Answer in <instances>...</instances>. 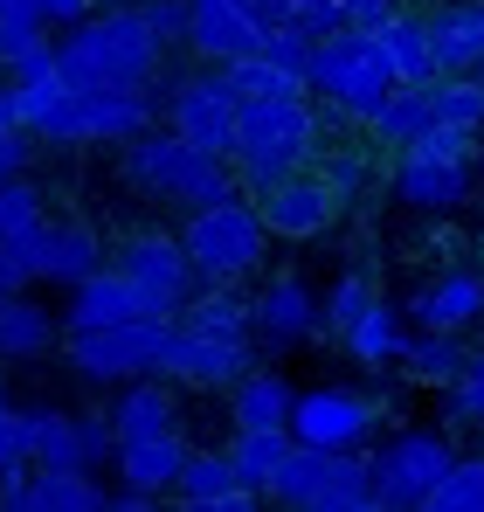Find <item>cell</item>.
<instances>
[{"mask_svg":"<svg viewBox=\"0 0 484 512\" xmlns=\"http://www.w3.org/2000/svg\"><path fill=\"white\" fill-rule=\"evenodd\" d=\"M56 70H63L70 90H97V84L146 90L153 70H160V35L146 28L139 0H132V7H104V14L90 7L77 21V35L56 49Z\"/></svg>","mask_w":484,"mask_h":512,"instance_id":"cell-1","label":"cell"},{"mask_svg":"<svg viewBox=\"0 0 484 512\" xmlns=\"http://www.w3.org/2000/svg\"><path fill=\"white\" fill-rule=\"evenodd\" d=\"M229 153H236L249 187L312 167V153H319V111L305 104V90H291V97H249L236 111V146Z\"/></svg>","mask_w":484,"mask_h":512,"instance_id":"cell-2","label":"cell"},{"mask_svg":"<svg viewBox=\"0 0 484 512\" xmlns=\"http://www.w3.org/2000/svg\"><path fill=\"white\" fill-rule=\"evenodd\" d=\"M125 173H132L146 194L180 201L187 215H194V208H215V201L236 194V180H229V167H222V153H201V146H187L180 132H132V146H125Z\"/></svg>","mask_w":484,"mask_h":512,"instance_id":"cell-3","label":"cell"},{"mask_svg":"<svg viewBox=\"0 0 484 512\" xmlns=\"http://www.w3.org/2000/svg\"><path fill=\"white\" fill-rule=\"evenodd\" d=\"M270 499L298 512H374V471L353 450H319V443H291L284 471L270 478Z\"/></svg>","mask_w":484,"mask_h":512,"instance_id":"cell-4","label":"cell"},{"mask_svg":"<svg viewBox=\"0 0 484 512\" xmlns=\"http://www.w3.org/2000/svg\"><path fill=\"white\" fill-rule=\"evenodd\" d=\"M395 84V70H388V56H381V42H374V28H360V21H346V28H332L312 42V70H305V90H325L339 111H353V118H367L381 97Z\"/></svg>","mask_w":484,"mask_h":512,"instance_id":"cell-5","label":"cell"},{"mask_svg":"<svg viewBox=\"0 0 484 512\" xmlns=\"http://www.w3.org/2000/svg\"><path fill=\"white\" fill-rule=\"evenodd\" d=\"M153 125V90L132 84H97V90H70L35 118V139H63V146H83V139H132Z\"/></svg>","mask_w":484,"mask_h":512,"instance_id":"cell-6","label":"cell"},{"mask_svg":"<svg viewBox=\"0 0 484 512\" xmlns=\"http://www.w3.org/2000/svg\"><path fill=\"white\" fill-rule=\"evenodd\" d=\"M180 250L194 263V277L236 284V277H249V270L263 263V222H256V208H242L236 194H229V201H215V208H194Z\"/></svg>","mask_w":484,"mask_h":512,"instance_id":"cell-7","label":"cell"},{"mask_svg":"<svg viewBox=\"0 0 484 512\" xmlns=\"http://www.w3.org/2000/svg\"><path fill=\"white\" fill-rule=\"evenodd\" d=\"M450 457L457 450L436 429H402L395 443H381V457H367V471H374V512H422L429 492H436V478L450 471Z\"/></svg>","mask_w":484,"mask_h":512,"instance_id":"cell-8","label":"cell"},{"mask_svg":"<svg viewBox=\"0 0 484 512\" xmlns=\"http://www.w3.org/2000/svg\"><path fill=\"white\" fill-rule=\"evenodd\" d=\"M166 333H173V319L139 312V319H118V326L70 333V360H77V374H90V381H132V374H153L160 367Z\"/></svg>","mask_w":484,"mask_h":512,"instance_id":"cell-9","label":"cell"},{"mask_svg":"<svg viewBox=\"0 0 484 512\" xmlns=\"http://www.w3.org/2000/svg\"><path fill=\"white\" fill-rule=\"evenodd\" d=\"M339 215V194L325 187V173H277V180H263L256 187V222H263V236H291V243H305V236H325V222Z\"/></svg>","mask_w":484,"mask_h":512,"instance_id":"cell-10","label":"cell"},{"mask_svg":"<svg viewBox=\"0 0 484 512\" xmlns=\"http://www.w3.org/2000/svg\"><path fill=\"white\" fill-rule=\"evenodd\" d=\"M381 423V409L353 388H312L291 402V443H319V450H360Z\"/></svg>","mask_w":484,"mask_h":512,"instance_id":"cell-11","label":"cell"},{"mask_svg":"<svg viewBox=\"0 0 484 512\" xmlns=\"http://www.w3.org/2000/svg\"><path fill=\"white\" fill-rule=\"evenodd\" d=\"M173 132L187 139V146H201V153H222L229 160V146H236V111L242 97L222 84V70H208V77H180L173 90Z\"/></svg>","mask_w":484,"mask_h":512,"instance_id":"cell-12","label":"cell"},{"mask_svg":"<svg viewBox=\"0 0 484 512\" xmlns=\"http://www.w3.org/2000/svg\"><path fill=\"white\" fill-rule=\"evenodd\" d=\"M7 250L21 256L28 277H49V284H77V277H90V270L104 263L97 236H90L83 222H49V215H42L28 236H14Z\"/></svg>","mask_w":484,"mask_h":512,"instance_id":"cell-13","label":"cell"},{"mask_svg":"<svg viewBox=\"0 0 484 512\" xmlns=\"http://www.w3.org/2000/svg\"><path fill=\"white\" fill-rule=\"evenodd\" d=\"M153 374H173V381H187V388H236L242 374H249V340H208V333L173 326Z\"/></svg>","mask_w":484,"mask_h":512,"instance_id":"cell-14","label":"cell"},{"mask_svg":"<svg viewBox=\"0 0 484 512\" xmlns=\"http://www.w3.org/2000/svg\"><path fill=\"white\" fill-rule=\"evenodd\" d=\"M118 270L139 284L146 312H160V319H173V312H180V298L194 291V263H187V250H180L173 236H132Z\"/></svg>","mask_w":484,"mask_h":512,"instance_id":"cell-15","label":"cell"},{"mask_svg":"<svg viewBox=\"0 0 484 512\" xmlns=\"http://www.w3.org/2000/svg\"><path fill=\"white\" fill-rule=\"evenodd\" d=\"M187 42L208 63H229L263 42V14H256V0H187Z\"/></svg>","mask_w":484,"mask_h":512,"instance_id":"cell-16","label":"cell"},{"mask_svg":"<svg viewBox=\"0 0 484 512\" xmlns=\"http://www.w3.org/2000/svg\"><path fill=\"white\" fill-rule=\"evenodd\" d=\"M249 333L270 346H291V340H312L319 333V298L305 277H270L263 298H249Z\"/></svg>","mask_w":484,"mask_h":512,"instance_id":"cell-17","label":"cell"},{"mask_svg":"<svg viewBox=\"0 0 484 512\" xmlns=\"http://www.w3.org/2000/svg\"><path fill=\"white\" fill-rule=\"evenodd\" d=\"M173 492H180V506H194V512H249L263 499V492H249L236 471H229V450H201V457L187 450Z\"/></svg>","mask_w":484,"mask_h":512,"instance_id":"cell-18","label":"cell"},{"mask_svg":"<svg viewBox=\"0 0 484 512\" xmlns=\"http://www.w3.org/2000/svg\"><path fill=\"white\" fill-rule=\"evenodd\" d=\"M408 312H415V326H429V333H464V326L484 319V277L478 270H443L436 284H422V291L408 298Z\"/></svg>","mask_w":484,"mask_h":512,"instance_id":"cell-19","label":"cell"},{"mask_svg":"<svg viewBox=\"0 0 484 512\" xmlns=\"http://www.w3.org/2000/svg\"><path fill=\"white\" fill-rule=\"evenodd\" d=\"M111 464H118V478L125 485H139V492H173V478H180V464H187V443H180V429H153V436H118L111 443Z\"/></svg>","mask_w":484,"mask_h":512,"instance_id":"cell-20","label":"cell"},{"mask_svg":"<svg viewBox=\"0 0 484 512\" xmlns=\"http://www.w3.org/2000/svg\"><path fill=\"white\" fill-rule=\"evenodd\" d=\"M422 21H429V63H436V77L484 63V0H450V7H436Z\"/></svg>","mask_w":484,"mask_h":512,"instance_id":"cell-21","label":"cell"},{"mask_svg":"<svg viewBox=\"0 0 484 512\" xmlns=\"http://www.w3.org/2000/svg\"><path fill=\"white\" fill-rule=\"evenodd\" d=\"M146 298L125 270H90L77 277V298H70V333H90V326H118V319H139Z\"/></svg>","mask_w":484,"mask_h":512,"instance_id":"cell-22","label":"cell"},{"mask_svg":"<svg viewBox=\"0 0 484 512\" xmlns=\"http://www.w3.org/2000/svg\"><path fill=\"white\" fill-rule=\"evenodd\" d=\"M395 194H402L408 208H457V201H471V167L464 160H415L402 153V167H395Z\"/></svg>","mask_w":484,"mask_h":512,"instance_id":"cell-23","label":"cell"},{"mask_svg":"<svg viewBox=\"0 0 484 512\" xmlns=\"http://www.w3.org/2000/svg\"><path fill=\"white\" fill-rule=\"evenodd\" d=\"M360 28H374V42H381V56H388V70H395V84L436 77V63H429V21H422V14L388 7L381 21H360Z\"/></svg>","mask_w":484,"mask_h":512,"instance_id":"cell-24","label":"cell"},{"mask_svg":"<svg viewBox=\"0 0 484 512\" xmlns=\"http://www.w3.org/2000/svg\"><path fill=\"white\" fill-rule=\"evenodd\" d=\"M21 450H28V471H83L77 416H63V409H28V416H21Z\"/></svg>","mask_w":484,"mask_h":512,"instance_id":"cell-25","label":"cell"},{"mask_svg":"<svg viewBox=\"0 0 484 512\" xmlns=\"http://www.w3.org/2000/svg\"><path fill=\"white\" fill-rule=\"evenodd\" d=\"M339 340H346V353H353L360 367H395V360H402V346H408V326H402V312H395V305H381V298H374V305H367Z\"/></svg>","mask_w":484,"mask_h":512,"instance_id":"cell-26","label":"cell"},{"mask_svg":"<svg viewBox=\"0 0 484 512\" xmlns=\"http://www.w3.org/2000/svg\"><path fill=\"white\" fill-rule=\"evenodd\" d=\"M284 457H291V429H236V443H229V471H236L249 492H263L270 499V478L284 471Z\"/></svg>","mask_w":484,"mask_h":512,"instance_id":"cell-27","label":"cell"},{"mask_svg":"<svg viewBox=\"0 0 484 512\" xmlns=\"http://www.w3.org/2000/svg\"><path fill=\"white\" fill-rule=\"evenodd\" d=\"M111 492L90 471H28V512H104Z\"/></svg>","mask_w":484,"mask_h":512,"instance_id":"cell-28","label":"cell"},{"mask_svg":"<svg viewBox=\"0 0 484 512\" xmlns=\"http://www.w3.org/2000/svg\"><path fill=\"white\" fill-rule=\"evenodd\" d=\"M180 326L208 340H249V298H236L229 284H208L201 298H180Z\"/></svg>","mask_w":484,"mask_h":512,"instance_id":"cell-29","label":"cell"},{"mask_svg":"<svg viewBox=\"0 0 484 512\" xmlns=\"http://www.w3.org/2000/svg\"><path fill=\"white\" fill-rule=\"evenodd\" d=\"M49 346H56V319L42 305H28L21 291H7L0 298V360H35Z\"/></svg>","mask_w":484,"mask_h":512,"instance_id":"cell-30","label":"cell"},{"mask_svg":"<svg viewBox=\"0 0 484 512\" xmlns=\"http://www.w3.org/2000/svg\"><path fill=\"white\" fill-rule=\"evenodd\" d=\"M429 125L484 132V77L478 70H443V77H429Z\"/></svg>","mask_w":484,"mask_h":512,"instance_id":"cell-31","label":"cell"},{"mask_svg":"<svg viewBox=\"0 0 484 512\" xmlns=\"http://www.w3.org/2000/svg\"><path fill=\"white\" fill-rule=\"evenodd\" d=\"M291 402H298V395H291L284 374H256V367H249L236 381V409H229V416H236V429H277V423H291Z\"/></svg>","mask_w":484,"mask_h":512,"instance_id":"cell-32","label":"cell"},{"mask_svg":"<svg viewBox=\"0 0 484 512\" xmlns=\"http://www.w3.org/2000/svg\"><path fill=\"white\" fill-rule=\"evenodd\" d=\"M464 360H471V353L457 346V333H429V326H422V333L402 346L395 367H408V381H422V388H450V381L464 374Z\"/></svg>","mask_w":484,"mask_h":512,"instance_id":"cell-33","label":"cell"},{"mask_svg":"<svg viewBox=\"0 0 484 512\" xmlns=\"http://www.w3.org/2000/svg\"><path fill=\"white\" fill-rule=\"evenodd\" d=\"M222 70V84L236 90L242 104L249 97H291V90H305V77H291V70H277L263 49H242V56H229V63H215Z\"/></svg>","mask_w":484,"mask_h":512,"instance_id":"cell-34","label":"cell"},{"mask_svg":"<svg viewBox=\"0 0 484 512\" xmlns=\"http://www.w3.org/2000/svg\"><path fill=\"white\" fill-rule=\"evenodd\" d=\"M111 429H118V436H153V429H180V409H173V395H166L160 381H139V388H125V402L111 409Z\"/></svg>","mask_w":484,"mask_h":512,"instance_id":"cell-35","label":"cell"},{"mask_svg":"<svg viewBox=\"0 0 484 512\" xmlns=\"http://www.w3.org/2000/svg\"><path fill=\"white\" fill-rule=\"evenodd\" d=\"M367 125H374L381 139H415V132L429 125V77H422V84H388V97L367 111Z\"/></svg>","mask_w":484,"mask_h":512,"instance_id":"cell-36","label":"cell"},{"mask_svg":"<svg viewBox=\"0 0 484 512\" xmlns=\"http://www.w3.org/2000/svg\"><path fill=\"white\" fill-rule=\"evenodd\" d=\"M256 14H263V28H298V35H332V28H346V14H339V0H256Z\"/></svg>","mask_w":484,"mask_h":512,"instance_id":"cell-37","label":"cell"},{"mask_svg":"<svg viewBox=\"0 0 484 512\" xmlns=\"http://www.w3.org/2000/svg\"><path fill=\"white\" fill-rule=\"evenodd\" d=\"M429 512H484V457H450V471L429 492Z\"/></svg>","mask_w":484,"mask_h":512,"instance_id":"cell-38","label":"cell"},{"mask_svg":"<svg viewBox=\"0 0 484 512\" xmlns=\"http://www.w3.org/2000/svg\"><path fill=\"white\" fill-rule=\"evenodd\" d=\"M49 42V21H42V7H0V63L14 70L28 49H42Z\"/></svg>","mask_w":484,"mask_h":512,"instance_id":"cell-39","label":"cell"},{"mask_svg":"<svg viewBox=\"0 0 484 512\" xmlns=\"http://www.w3.org/2000/svg\"><path fill=\"white\" fill-rule=\"evenodd\" d=\"M374 298H381V291H374L367 277H339V284L319 298V326H325V333H346V326H353V319H360Z\"/></svg>","mask_w":484,"mask_h":512,"instance_id":"cell-40","label":"cell"},{"mask_svg":"<svg viewBox=\"0 0 484 512\" xmlns=\"http://www.w3.org/2000/svg\"><path fill=\"white\" fill-rule=\"evenodd\" d=\"M443 409H450V423H457V429H478L484 423V353H471L464 374L443 388Z\"/></svg>","mask_w":484,"mask_h":512,"instance_id":"cell-41","label":"cell"},{"mask_svg":"<svg viewBox=\"0 0 484 512\" xmlns=\"http://www.w3.org/2000/svg\"><path fill=\"white\" fill-rule=\"evenodd\" d=\"M35 222H42V194H35L21 173H7V180H0V243L28 236Z\"/></svg>","mask_w":484,"mask_h":512,"instance_id":"cell-42","label":"cell"},{"mask_svg":"<svg viewBox=\"0 0 484 512\" xmlns=\"http://www.w3.org/2000/svg\"><path fill=\"white\" fill-rule=\"evenodd\" d=\"M277 70H291V77H305L312 70V35H298V28H263V42H256Z\"/></svg>","mask_w":484,"mask_h":512,"instance_id":"cell-43","label":"cell"},{"mask_svg":"<svg viewBox=\"0 0 484 512\" xmlns=\"http://www.w3.org/2000/svg\"><path fill=\"white\" fill-rule=\"evenodd\" d=\"M139 14H146V28L160 35V49H173V42H187V0H146Z\"/></svg>","mask_w":484,"mask_h":512,"instance_id":"cell-44","label":"cell"},{"mask_svg":"<svg viewBox=\"0 0 484 512\" xmlns=\"http://www.w3.org/2000/svg\"><path fill=\"white\" fill-rule=\"evenodd\" d=\"M77 443H83V471H97V464L111 457V443H118L111 416H77Z\"/></svg>","mask_w":484,"mask_h":512,"instance_id":"cell-45","label":"cell"},{"mask_svg":"<svg viewBox=\"0 0 484 512\" xmlns=\"http://www.w3.org/2000/svg\"><path fill=\"white\" fill-rule=\"evenodd\" d=\"M28 160H35V132L28 125H0V180L28 173Z\"/></svg>","mask_w":484,"mask_h":512,"instance_id":"cell-46","label":"cell"},{"mask_svg":"<svg viewBox=\"0 0 484 512\" xmlns=\"http://www.w3.org/2000/svg\"><path fill=\"white\" fill-rule=\"evenodd\" d=\"M325 187H332L339 201L360 194V187H367V160H360V153H332V160H325Z\"/></svg>","mask_w":484,"mask_h":512,"instance_id":"cell-47","label":"cell"},{"mask_svg":"<svg viewBox=\"0 0 484 512\" xmlns=\"http://www.w3.org/2000/svg\"><path fill=\"white\" fill-rule=\"evenodd\" d=\"M21 464H28V450H21V416L7 409V416H0V478L21 471Z\"/></svg>","mask_w":484,"mask_h":512,"instance_id":"cell-48","label":"cell"},{"mask_svg":"<svg viewBox=\"0 0 484 512\" xmlns=\"http://www.w3.org/2000/svg\"><path fill=\"white\" fill-rule=\"evenodd\" d=\"M35 7H42V21H56V28H77V21L90 14V7H97V0H35Z\"/></svg>","mask_w":484,"mask_h":512,"instance_id":"cell-49","label":"cell"},{"mask_svg":"<svg viewBox=\"0 0 484 512\" xmlns=\"http://www.w3.org/2000/svg\"><path fill=\"white\" fill-rule=\"evenodd\" d=\"M388 7H402V0H339V14H346V21H381Z\"/></svg>","mask_w":484,"mask_h":512,"instance_id":"cell-50","label":"cell"},{"mask_svg":"<svg viewBox=\"0 0 484 512\" xmlns=\"http://www.w3.org/2000/svg\"><path fill=\"white\" fill-rule=\"evenodd\" d=\"M21 284H28V270H21V256H14L7 243H0V298H7V291H21Z\"/></svg>","mask_w":484,"mask_h":512,"instance_id":"cell-51","label":"cell"},{"mask_svg":"<svg viewBox=\"0 0 484 512\" xmlns=\"http://www.w3.org/2000/svg\"><path fill=\"white\" fill-rule=\"evenodd\" d=\"M0 125H21V104H14V84L0 90Z\"/></svg>","mask_w":484,"mask_h":512,"instance_id":"cell-52","label":"cell"},{"mask_svg":"<svg viewBox=\"0 0 484 512\" xmlns=\"http://www.w3.org/2000/svg\"><path fill=\"white\" fill-rule=\"evenodd\" d=\"M97 7H132V0H97Z\"/></svg>","mask_w":484,"mask_h":512,"instance_id":"cell-53","label":"cell"},{"mask_svg":"<svg viewBox=\"0 0 484 512\" xmlns=\"http://www.w3.org/2000/svg\"><path fill=\"white\" fill-rule=\"evenodd\" d=\"M0 7H35V0H0Z\"/></svg>","mask_w":484,"mask_h":512,"instance_id":"cell-54","label":"cell"},{"mask_svg":"<svg viewBox=\"0 0 484 512\" xmlns=\"http://www.w3.org/2000/svg\"><path fill=\"white\" fill-rule=\"evenodd\" d=\"M471 167H484V146H478V160H471Z\"/></svg>","mask_w":484,"mask_h":512,"instance_id":"cell-55","label":"cell"},{"mask_svg":"<svg viewBox=\"0 0 484 512\" xmlns=\"http://www.w3.org/2000/svg\"><path fill=\"white\" fill-rule=\"evenodd\" d=\"M0 416H7V395H0Z\"/></svg>","mask_w":484,"mask_h":512,"instance_id":"cell-56","label":"cell"},{"mask_svg":"<svg viewBox=\"0 0 484 512\" xmlns=\"http://www.w3.org/2000/svg\"><path fill=\"white\" fill-rule=\"evenodd\" d=\"M478 77H484V63H478Z\"/></svg>","mask_w":484,"mask_h":512,"instance_id":"cell-57","label":"cell"}]
</instances>
